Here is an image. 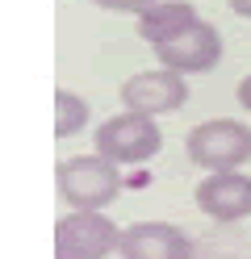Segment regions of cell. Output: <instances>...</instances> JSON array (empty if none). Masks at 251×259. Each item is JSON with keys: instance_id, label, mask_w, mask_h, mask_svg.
<instances>
[{"instance_id": "1", "label": "cell", "mask_w": 251, "mask_h": 259, "mask_svg": "<svg viewBox=\"0 0 251 259\" xmlns=\"http://www.w3.org/2000/svg\"><path fill=\"white\" fill-rule=\"evenodd\" d=\"M184 155L205 171H239L251 159V125L239 117H209L189 130Z\"/></svg>"}, {"instance_id": "2", "label": "cell", "mask_w": 251, "mask_h": 259, "mask_svg": "<svg viewBox=\"0 0 251 259\" xmlns=\"http://www.w3.org/2000/svg\"><path fill=\"white\" fill-rule=\"evenodd\" d=\"M55 188L71 209H105L122 192V176L100 155H71L55 167Z\"/></svg>"}, {"instance_id": "3", "label": "cell", "mask_w": 251, "mask_h": 259, "mask_svg": "<svg viewBox=\"0 0 251 259\" xmlns=\"http://www.w3.org/2000/svg\"><path fill=\"white\" fill-rule=\"evenodd\" d=\"M122 242L117 226L105 209H71L55 222V259H105Z\"/></svg>"}, {"instance_id": "4", "label": "cell", "mask_w": 251, "mask_h": 259, "mask_svg": "<svg viewBox=\"0 0 251 259\" xmlns=\"http://www.w3.org/2000/svg\"><path fill=\"white\" fill-rule=\"evenodd\" d=\"M92 142H96V155L100 159L126 167V163H147L151 155H159L163 134H159L155 117H142V113H117V117L96 125Z\"/></svg>"}, {"instance_id": "5", "label": "cell", "mask_w": 251, "mask_h": 259, "mask_svg": "<svg viewBox=\"0 0 251 259\" xmlns=\"http://www.w3.org/2000/svg\"><path fill=\"white\" fill-rule=\"evenodd\" d=\"M151 51H155L159 67H167V71L201 75V71H213L218 63H222V34H218L209 21H193V25H184L180 34L155 42Z\"/></svg>"}, {"instance_id": "6", "label": "cell", "mask_w": 251, "mask_h": 259, "mask_svg": "<svg viewBox=\"0 0 251 259\" xmlns=\"http://www.w3.org/2000/svg\"><path fill=\"white\" fill-rule=\"evenodd\" d=\"M189 101V79L180 71H134L122 84V105L126 113H142V117H159V113H176Z\"/></svg>"}, {"instance_id": "7", "label": "cell", "mask_w": 251, "mask_h": 259, "mask_svg": "<svg viewBox=\"0 0 251 259\" xmlns=\"http://www.w3.org/2000/svg\"><path fill=\"white\" fill-rule=\"evenodd\" d=\"M117 255L122 259H189L193 242L172 222H134L122 230Z\"/></svg>"}, {"instance_id": "8", "label": "cell", "mask_w": 251, "mask_h": 259, "mask_svg": "<svg viewBox=\"0 0 251 259\" xmlns=\"http://www.w3.org/2000/svg\"><path fill=\"white\" fill-rule=\"evenodd\" d=\"M197 209L213 222H243L251 218V176L243 171H213L197 184Z\"/></svg>"}, {"instance_id": "9", "label": "cell", "mask_w": 251, "mask_h": 259, "mask_svg": "<svg viewBox=\"0 0 251 259\" xmlns=\"http://www.w3.org/2000/svg\"><path fill=\"white\" fill-rule=\"evenodd\" d=\"M193 21H201V17H197V9L189 5V0H155L147 13H138V38L147 46H155L163 38L180 34V29L193 25Z\"/></svg>"}, {"instance_id": "10", "label": "cell", "mask_w": 251, "mask_h": 259, "mask_svg": "<svg viewBox=\"0 0 251 259\" xmlns=\"http://www.w3.org/2000/svg\"><path fill=\"white\" fill-rule=\"evenodd\" d=\"M88 101L84 96H76L71 88H59L55 92V138H71L80 134L84 125H88Z\"/></svg>"}, {"instance_id": "11", "label": "cell", "mask_w": 251, "mask_h": 259, "mask_svg": "<svg viewBox=\"0 0 251 259\" xmlns=\"http://www.w3.org/2000/svg\"><path fill=\"white\" fill-rule=\"evenodd\" d=\"M100 9H109V13H147L155 0H96Z\"/></svg>"}, {"instance_id": "12", "label": "cell", "mask_w": 251, "mask_h": 259, "mask_svg": "<svg viewBox=\"0 0 251 259\" xmlns=\"http://www.w3.org/2000/svg\"><path fill=\"white\" fill-rule=\"evenodd\" d=\"M239 105H243V109L251 113V75H247L243 84H239Z\"/></svg>"}, {"instance_id": "13", "label": "cell", "mask_w": 251, "mask_h": 259, "mask_svg": "<svg viewBox=\"0 0 251 259\" xmlns=\"http://www.w3.org/2000/svg\"><path fill=\"white\" fill-rule=\"evenodd\" d=\"M226 5L239 13V17H251V0H226Z\"/></svg>"}]
</instances>
